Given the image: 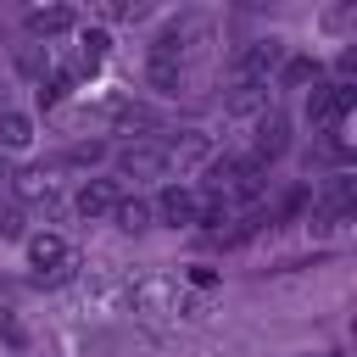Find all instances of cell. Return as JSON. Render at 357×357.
Wrapping results in <instances>:
<instances>
[{
	"instance_id": "cell-6",
	"label": "cell",
	"mask_w": 357,
	"mask_h": 357,
	"mask_svg": "<svg viewBox=\"0 0 357 357\" xmlns=\"http://www.w3.org/2000/svg\"><path fill=\"white\" fill-rule=\"evenodd\" d=\"M162 223H173V229H195V212H201V190H190V184H167L162 195H156V206H151Z\"/></svg>"
},
{
	"instance_id": "cell-17",
	"label": "cell",
	"mask_w": 357,
	"mask_h": 357,
	"mask_svg": "<svg viewBox=\"0 0 357 357\" xmlns=\"http://www.w3.org/2000/svg\"><path fill=\"white\" fill-rule=\"evenodd\" d=\"M151 89H156V95H178V89H184V67L151 56Z\"/></svg>"
},
{
	"instance_id": "cell-11",
	"label": "cell",
	"mask_w": 357,
	"mask_h": 357,
	"mask_svg": "<svg viewBox=\"0 0 357 357\" xmlns=\"http://www.w3.org/2000/svg\"><path fill=\"white\" fill-rule=\"evenodd\" d=\"M33 145V117L28 112H0V151H28Z\"/></svg>"
},
{
	"instance_id": "cell-22",
	"label": "cell",
	"mask_w": 357,
	"mask_h": 357,
	"mask_svg": "<svg viewBox=\"0 0 357 357\" xmlns=\"http://www.w3.org/2000/svg\"><path fill=\"white\" fill-rule=\"evenodd\" d=\"M184 279H190L195 290H212V284H218V268H206V262H195V268H184Z\"/></svg>"
},
{
	"instance_id": "cell-2",
	"label": "cell",
	"mask_w": 357,
	"mask_h": 357,
	"mask_svg": "<svg viewBox=\"0 0 357 357\" xmlns=\"http://www.w3.org/2000/svg\"><path fill=\"white\" fill-rule=\"evenodd\" d=\"M279 61H284V39H251L240 56H234V84H268L273 73H279Z\"/></svg>"
},
{
	"instance_id": "cell-13",
	"label": "cell",
	"mask_w": 357,
	"mask_h": 357,
	"mask_svg": "<svg viewBox=\"0 0 357 357\" xmlns=\"http://www.w3.org/2000/svg\"><path fill=\"white\" fill-rule=\"evenodd\" d=\"M11 184H17L22 201H50V195H56V173H50V167H22Z\"/></svg>"
},
{
	"instance_id": "cell-25",
	"label": "cell",
	"mask_w": 357,
	"mask_h": 357,
	"mask_svg": "<svg viewBox=\"0 0 357 357\" xmlns=\"http://www.w3.org/2000/svg\"><path fill=\"white\" fill-rule=\"evenodd\" d=\"M0 335H6V340H11V346H22V324H17V318H11V312H0Z\"/></svg>"
},
{
	"instance_id": "cell-16",
	"label": "cell",
	"mask_w": 357,
	"mask_h": 357,
	"mask_svg": "<svg viewBox=\"0 0 357 357\" xmlns=\"http://www.w3.org/2000/svg\"><path fill=\"white\" fill-rule=\"evenodd\" d=\"M162 151H167V167H173V162H201V156H206V134H178V139H162Z\"/></svg>"
},
{
	"instance_id": "cell-7",
	"label": "cell",
	"mask_w": 357,
	"mask_h": 357,
	"mask_svg": "<svg viewBox=\"0 0 357 357\" xmlns=\"http://www.w3.org/2000/svg\"><path fill=\"white\" fill-rule=\"evenodd\" d=\"M290 151V117L279 112V106H268L262 117H257V162H273V156H284Z\"/></svg>"
},
{
	"instance_id": "cell-8",
	"label": "cell",
	"mask_w": 357,
	"mask_h": 357,
	"mask_svg": "<svg viewBox=\"0 0 357 357\" xmlns=\"http://www.w3.org/2000/svg\"><path fill=\"white\" fill-rule=\"evenodd\" d=\"M67 257H73V245H67L61 234H50V229H45V234H28V262H33V273H45V268H61Z\"/></svg>"
},
{
	"instance_id": "cell-10",
	"label": "cell",
	"mask_w": 357,
	"mask_h": 357,
	"mask_svg": "<svg viewBox=\"0 0 357 357\" xmlns=\"http://www.w3.org/2000/svg\"><path fill=\"white\" fill-rule=\"evenodd\" d=\"M151 201H139V195H117V206H112V223L123 229V234H145L151 229Z\"/></svg>"
},
{
	"instance_id": "cell-27",
	"label": "cell",
	"mask_w": 357,
	"mask_h": 357,
	"mask_svg": "<svg viewBox=\"0 0 357 357\" xmlns=\"http://www.w3.org/2000/svg\"><path fill=\"white\" fill-rule=\"evenodd\" d=\"M240 11H262V6H273V0H234Z\"/></svg>"
},
{
	"instance_id": "cell-28",
	"label": "cell",
	"mask_w": 357,
	"mask_h": 357,
	"mask_svg": "<svg viewBox=\"0 0 357 357\" xmlns=\"http://www.w3.org/2000/svg\"><path fill=\"white\" fill-rule=\"evenodd\" d=\"M329 357H346V351H329Z\"/></svg>"
},
{
	"instance_id": "cell-15",
	"label": "cell",
	"mask_w": 357,
	"mask_h": 357,
	"mask_svg": "<svg viewBox=\"0 0 357 357\" xmlns=\"http://www.w3.org/2000/svg\"><path fill=\"white\" fill-rule=\"evenodd\" d=\"M251 112H268V84H234L229 117H251Z\"/></svg>"
},
{
	"instance_id": "cell-23",
	"label": "cell",
	"mask_w": 357,
	"mask_h": 357,
	"mask_svg": "<svg viewBox=\"0 0 357 357\" xmlns=\"http://www.w3.org/2000/svg\"><path fill=\"white\" fill-rule=\"evenodd\" d=\"M351 11H357V0H340V6H335L324 22H329V28H351Z\"/></svg>"
},
{
	"instance_id": "cell-14",
	"label": "cell",
	"mask_w": 357,
	"mask_h": 357,
	"mask_svg": "<svg viewBox=\"0 0 357 357\" xmlns=\"http://www.w3.org/2000/svg\"><path fill=\"white\" fill-rule=\"evenodd\" d=\"M112 50V33L106 28H78V67H100Z\"/></svg>"
},
{
	"instance_id": "cell-12",
	"label": "cell",
	"mask_w": 357,
	"mask_h": 357,
	"mask_svg": "<svg viewBox=\"0 0 357 357\" xmlns=\"http://www.w3.org/2000/svg\"><path fill=\"white\" fill-rule=\"evenodd\" d=\"M67 28H73V11H67V6H33V11H28V33H39V39L67 33Z\"/></svg>"
},
{
	"instance_id": "cell-24",
	"label": "cell",
	"mask_w": 357,
	"mask_h": 357,
	"mask_svg": "<svg viewBox=\"0 0 357 357\" xmlns=\"http://www.w3.org/2000/svg\"><path fill=\"white\" fill-rule=\"evenodd\" d=\"M100 156H106V145H73V156H67V162L89 167V162H100Z\"/></svg>"
},
{
	"instance_id": "cell-21",
	"label": "cell",
	"mask_w": 357,
	"mask_h": 357,
	"mask_svg": "<svg viewBox=\"0 0 357 357\" xmlns=\"http://www.w3.org/2000/svg\"><path fill=\"white\" fill-rule=\"evenodd\" d=\"M151 6L156 0H112V17L117 22H139V17H151Z\"/></svg>"
},
{
	"instance_id": "cell-4",
	"label": "cell",
	"mask_w": 357,
	"mask_h": 357,
	"mask_svg": "<svg viewBox=\"0 0 357 357\" xmlns=\"http://www.w3.org/2000/svg\"><path fill=\"white\" fill-rule=\"evenodd\" d=\"M117 173H123V178H162V173H167L162 139H134V145H123V151H117Z\"/></svg>"
},
{
	"instance_id": "cell-19",
	"label": "cell",
	"mask_w": 357,
	"mask_h": 357,
	"mask_svg": "<svg viewBox=\"0 0 357 357\" xmlns=\"http://www.w3.org/2000/svg\"><path fill=\"white\" fill-rule=\"evenodd\" d=\"M112 123H117V128H156V112H151V106H117Z\"/></svg>"
},
{
	"instance_id": "cell-20",
	"label": "cell",
	"mask_w": 357,
	"mask_h": 357,
	"mask_svg": "<svg viewBox=\"0 0 357 357\" xmlns=\"http://www.w3.org/2000/svg\"><path fill=\"white\" fill-rule=\"evenodd\" d=\"M67 89H73V78H67V73H50V78H39V106H56Z\"/></svg>"
},
{
	"instance_id": "cell-5",
	"label": "cell",
	"mask_w": 357,
	"mask_h": 357,
	"mask_svg": "<svg viewBox=\"0 0 357 357\" xmlns=\"http://www.w3.org/2000/svg\"><path fill=\"white\" fill-rule=\"evenodd\" d=\"M134 307H139V312H184V318H195V312H201L195 301H184V296H178V284H173V279H139V284H134Z\"/></svg>"
},
{
	"instance_id": "cell-29",
	"label": "cell",
	"mask_w": 357,
	"mask_h": 357,
	"mask_svg": "<svg viewBox=\"0 0 357 357\" xmlns=\"http://www.w3.org/2000/svg\"><path fill=\"white\" fill-rule=\"evenodd\" d=\"M0 178H6V167H0Z\"/></svg>"
},
{
	"instance_id": "cell-18",
	"label": "cell",
	"mask_w": 357,
	"mask_h": 357,
	"mask_svg": "<svg viewBox=\"0 0 357 357\" xmlns=\"http://www.w3.org/2000/svg\"><path fill=\"white\" fill-rule=\"evenodd\" d=\"M312 78H318V61H312V56H284V61H279V84L296 89V84H312Z\"/></svg>"
},
{
	"instance_id": "cell-26",
	"label": "cell",
	"mask_w": 357,
	"mask_h": 357,
	"mask_svg": "<svg viewBox=\"0 0 357 357\" xmlns=\"http://www.w3.org/2000/svg\"><path fill=\"white\" fill-rule=\"evenodd\" d=\"M22 234V218L17 212H0V240H17Z\"/></svg>"
},
{
	"instance_id": "cell-9",
	"label": "cell",
	"mask_w": 357,
	"mask_h": 357,
	"mask_svg": "<svg viewBox=\"0 0 357 357\" xmlns=\"http://www.w3.org/2000/svg\"><path fill=\"white\" fill-rule=\"evenodd\" d=\"M84 218H112V206H117V184L112 178H89L84 190H78V201H73Z\"/></svg>"
},
{
	"instance_id": "cell-1",
	"label": "cell",
	"mask_w": 357,
	"mask_h": 357,
	"mask_svg": "<svg viewBox=\"0 0 357 357\" xmlns=\"http://www.w3.org/2000/svg\"><path fill=\"white\" fill-rule=\"evenodd\" d=\"M262 184H268V162H257V156H218V162H206V195L257 201Z\"/></svg>"
},
{
	"instance_id": "cell-3",
	"label": "cell",
	"mask_w": 357,
	"mask_h": 357,
	"mask_svg": "<svg viewBox=\"0 0 357 357\" xmlns=\"http://www.w3.org/2000/svg\"><path fill=\"white\" fill-rule=\"evenodd\" d=\"M351 106H357V84H351V78H340V84H318V89L307 95V123H312V128H335Z\"/></svg>"
}]
</instances>
